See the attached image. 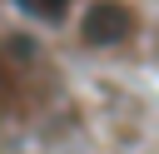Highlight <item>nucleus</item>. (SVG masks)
<instances>
[{
    "instance_id": "nucleus-1",
    "label": "nucleus",
    "mask_w": 159,
    "mask_h": 154,
    "mask_svg": "<svg viewBox=\"0 0 159 154\" xmlns=\"http://www.w3.org/2000/svg\"><path fill=\"white\" fill-rule=\"evenodd\" d=\"M129 10L124 5H114V0H94L89 10H84V40L89 45H114V40H124L129 35Z\"/></svg>"
}]
</instances>
